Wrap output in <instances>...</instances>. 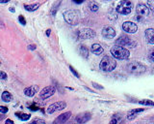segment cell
I'll use <instances>...</instances> for the list:
<instances>
[{
    "label": "cell",
    "instance_id": "obj_18",
    "mask_svg": "<svg viewBox=\"0 0 154 124\" xmlns=\"http://www.w3.org/2000/svg\"><path fill=\"white\" fill-rule=\"evenodd\" d=\"M91 52L94 54H96V55H99V54L103 53L104 49L102 48L99 44H94V45H91Z\"/></svg>",
    "mask_w": 154,
    "mask_h": 124
},
{
    "label": "cell",
    "instance_id": "obj_19",
    "mask_svg": "<svg viewBox=\"0 0 154 124\" xmlns=\"http://www.w3.org/2000/svg\"><path fill=\"white\" fill-rule=\"evenodd\" d=\"M41 4L40 3H34V4H31V5H24V9L28 11V12H34V11L38 10L40 8Z\"/></svg>",
    "mask_w": 154,
    "mask_h": 124
},
{
    "label": "cell",
    "instance_id": "obj_7",
    "mask_svg": "<svg viewBox=\"0 0 154 124\" xmlns=\"http://www.w3.org/2000/svg\"><path fill=\"white\" fill-rule=\"evenodd\" d=\"M95 32L91 28H83L78 31V39L85 40V39H91L95 37Z\"/></svg>",
    "mask_w": 154,
    "mask_h": 124
},
{
    "label": "cell",
    "instance_id": "obj_13",
    "mask_svg": "<svg viewBox=\"0 0 154 124\" xmlns=\"http://www.w3.org/2000/svg\"><path fill=\"white\" fill-rule=\"evenodd\" d=\"M91 118V112H81V114L77 115L75 119H76L77 123L83 124V123L88 122Z\"/></svg>",
    "mask_w": 154,
    "mask_h": 124
},
{
    "label": "cell",
    "instance_id": "obj_2",
    "mask_svg": "<svg viewBox=\"0 0 154 124\" xmlns=\"http://www.w3.org/2000/svg\"><path fill=\"white\" fill-rule=\"evenodd\" d=\"M64 19L68 24L75 25L80 20V12L77 10H68L64 12Z\"/></svg>",
    "mask_w": 154,
    "mask_h": 124
},
{
    "label": "cell",
    "instance_id": "obj_30",
    "mask_svg": "<svg viewBox=\"0 0 154 124\" xmlns=\"http://www.w3.org/2000/svg\"><path fill=\"white\" fill-rule=\"evenodd\" d=\"M0 112L3 115H5L8 112V108L5 107V106H0Z\"/></svg>",
    "mask_w": 154,
    "mask_h": 124
},
{
    "label": "cell",
    "instance_id": "obj_37",
    "mask_svg": "<svg viewBox=\"0 0 154 124\" xmlns=\"http://www.w3.org/2000/svg\"><path fill=\"white\" fill-rule=\"evenodd\" d=\"M5 124H14V121L12 119H7L5 121Z\"/></svg>",
    "mask_w": 154,
    "mask_h": 124
},
{
    "label": "cell",
    "instance_id": "obj_34",
    "mask_svg": "<svg viewBox=\"0 0 154 124\" xmlns=\"http://www.w3.org/2000/svg\"><path fill=\"white\" fill-rule=\"evenodd\" d=\"M118 123H119L118 119L114 117V118H113V119L111 120V121H110V123H109V124H118Z\"/></svg>",
    "mask_w": 154,
    "mask_h": 124
},
{
    "label": "cell",
    "instance_id": "obj_23",
    "mask_svg": "<svg viewBox=\"0 0 154 124\" xmlns=\"http://www.w3.org/2000/svg\"><path fill=\"white\" fill-rule=\"evenodd\" d=\"M89 8H90V10L91 11V12H97L98 9H99V5H98L97 2L91 1V2H90V4H89Z\"/></svg>",
    "mask_w": 154,
    "mask_h": 124
},
{
    "label": "cell",
    "instance_id": "obj_29",
    "mask_svg": "<svg viewBox=\"0 0 154 124\" xmlns=\"http://www.w3.org/2000/svg\"><path fill=\"white\" fill-rule=\"evenodd\" d=\"M18 21H19V23L22 24V25L26 24V20H25V18L22 16V15H20V16L18 17Z\"/></svg>",
    "mask_w": 154,
    "mask_h": 124
},
{
    "label": "cell",
    "instance_id": "obj_39",
    "mask_svg": "<svg viewBox=\"0 0 154 124\" xmlns=\"http://www.w3.org/2000/svg\"><path fill=\"white\" fill-rule=\"evenodd\" d=\"M93 85H94V86L97 87V88H99V89H102V88H103V87H102V86H98L99 85H97V83H94V82H93Z\"/></svg>",
    "mask_w": 154,
    "mask_h": 124
},
{
    "label": "cell",
    "instance_id": "obj_42",
    "mask_svg": "<svg viewBox=\"0 0 154 124\" xmlns=\"http://www.w3.org/2000/svg\"><path fill=\"white\" fill-rule=\"evenodd\" d=\"M50 31H51L50 29H47V30H46V35H47V36L50 35Z\"/></svg>",
    "mask_w": 154,
    "mask_h": 124
},
{
    "label": "cell",
    "instance_id": "obj_4",
    "mask_svg": "<svg viewBox=\"0 0 154 124\" xmlns=\"http://www.w3.org/2000/svg\"><path fill=\"white\" fill-rule=\"evenodd\" d=\"M125 68H126L127 72H129L131 74H134V75H141L146 71V67L145 65L138 61L130 62V63H128L126 65Z\"/></svg>",
    "mask_w": 154,
    "mask_h": 124
},
{
    "label": "cell",
    "instance_id": "obj_20",
    "mask_svg": "<svg viewBox=\"0 0 154 124\" xmlns=\"http://www.w3.org/2000/svg\"><path fill=\"white\" fill-rule=\"evenodd\" d=\"M79 53L81 54V56H83L84 58H88L89 57V50L86 46H80L79 47Z\"/></svg>",
    "mask_w": 154,
    "mask_h": 124
},
{
    "label": "cell",
    "instance_id": "obj_28",
    "mask_svg": "<svg viewBox=\"0 0 154 124\" xmlns=\"http://www.w3.org/2000/svg\"><path fill=\"white\" fill-rule=\"evenodd\" d=\"M148 8L154 13V0H148Z\"/></svg>",
    "mask_w": 154,
    "mask_h": 124
},
{
    "label": "cell",
    "instance_id": "obj_38",
    "mask_svg": "<svg viewBox=\"0 0 154 124\" xmlns=\"http://www.w3.org/2000/svg\"><path fill=\"white\" fill-rule=\"evenodd\" d=\"M73 1H74L76 4H81V3H83L85 0H73Z\"/></svg>",
    "mask_w": 154,
    "mask_h": 124
},
{
    "label": "cell",
    "instance_id": "obj_35",
    "mask_svg": "<svg viewBox=\"0 0 154 124\" xmlns=\"http://www.w3.org/2000/svg\"><path fill=\"white\" fill-rule=\"evenodd\" d=\"M5 27V25H4V21H3V20L0 18V29H2V28H4Z\"/></svg>",
    "mask_w": 154,
    "mask_h": 124
},
{
    "label": "cell",
    "instance_id": "obj_14",
    "mask_svg": "<svg viewBox=\"0 0 154 124\" xmlns=\"http://www.w3.org/2000/svg\"><path fill=\"white\" fill-rule=\"evenodd\" d=\"M71 112H64V114L60 115L56 119L54 120V124H64V123L67 122L69 118H71Z\"/></svg>",
    "mask_w": 154,
    "mask_h": 124
},
{
    "label": "cell",
    "instance_id": "obj_36",
    "mask_svg": "<svg viewBox=\"0 0 154 124\" xmlns=\"http://www.w3.org/2000/svg\"><path fill=\"white\" fill-rule=\"evenodd\" d=\"M28 50H36V46H35V45H30V46H28Z\"/></svg>",
    "mask_w": 154,
    "mask_h": 124
},
{
    "label": "cell",
    "instance_id": "obj_26",
    "mask_svg": "<svg viewBox=\"0 0 154 124\" xmlns=\"http://www.w3.org/2000/svg\"><path fill=\"white\" fill-rule=\"evenodd\" d=\"M148 59L150 62L154 63V49H151L148 52Z\"/></svg>",
    "mask_w": 154,
    "mask_h": 124
},
{
    "label": "cell",
    "instance_id": "obj_32",
    "mask_svg": "<svg viewBox=\"0 0 154 124\" xmlns=\"http://www.w3.org/2000/svg\"><path fill=\"white\" fill-rule=\"evenodd\" d=\"M28 109H29L30 111H38L40 108L37 107V106H35V105H31V106H29Z\"/></svg>",
    "mask_w": 154,
    "mask_h": 124
},
{
    "label": "cell",
    "instance_id": "obj_8",
    "mask_svg": "<svg viewBox=\"0 0 154 124\" xmlns=\"http://www.w3.org/2000/svg\"><path fill=\"white\" fill-rule=\"evenodd\" d=\"M116 45L120 47H130L133 48V44L131 42V39L127 35H120L119 37L116 40Z\"/></svg>",
    "mask_w": 154,
    "mask_h": 124
},
{
    "label": "cell",
    "instance_id": "obj_17",
    "mask_svg": "<svg viewBox=\"0 0 154 124\" xmlns=\"http://www.w3.org/2000/svg\"><path fill=\"white\" fill-rule=\"evenodd\" d=\"M145 110L144 109H133L132 111H130L127 114V116H126V118L128 120H133L136 116H138L139 114H141L142 112H144Z\"/></svg>",
    "mask_w": 154,
    "mask_h": 124
},
{
    "label": "cell",
    "instance_id": "obj_6",
    "mask_svg": "<svg viewBox=\"0 0 154 124\" xmlns=\"http://www.w3.org/2000/svg\"><path fill=\"white\" fill-rule=\"evenodd\" d=\"M65 107H67V103H65V101H59V102H56V103L51 104L49 107L46 109V112L49 115H52L56 112L64 110V109H65Z\"/></svg>",
    "mask_w": 154,
    "mask_h": 124
},
{
    "label": "cell",
    "instance_id": "obj_11",
    "mask_svg": "<svg viewBox=\"0 0 154 124\" xmlns=\"http://www.w3.org/2000/svg\"><path fill=\"white\" fill-rule=\"evenodd\" d=\"M55 92H56V88H55L54 86H46L41 91L40 97H41L42 99H47V98L54 95Z\"/></svg>",
    "mask_w": 154,
    "mask_h": 124
},
{
    "label": "cell",
    "instance_id": "obj_21",
    "mask_svg": "<svg viewBox=\"0 0 154 124\" xmlns=\"http://www.w3.org/2000/svg\"><path fill=\"white\" fill-rule=\"evenodd\" d=\"M1 98H2L3 101L6 102V103H9V102L12 101L13 96H12V94H11V93L9 92V91H4V92L2 93Z\"/></svg>",
    "mask_w": 154,
    "mask_h": 124
},
{
    "label": "cell",
    "instance_id": "obj_16",
    "mask_svg": "<svg viewBox=\"0 0 154 124\" xmlns=\"http://www.w3.org/2000/svg\"><path fill=\"white\" fill-rule=\"evenodd\" d=\"M145 39L148 43L151 44V45H154V28H148L145 30Z\"/></svg>",
    "mask_w": 154,
    "mask_h": 124
},
{
    "label": "cell",
    "instance_id": "obj_41",
    "mask_svg": "<svg viewBox=\"0 0 154 124\" xmlns=\"http://www.w3.org/2000/svg\"><path fill=\"white\" fill-rule=\"evenodd\" d=\"M9 10H10V12H12V13H14V12H16V10H14V9L13 8V7H10Z\"/></svg>",
    "mask_w": 154,
    "mask_h": 124
},
{
    "label": "cell",
    "instance_id": "obj_33",
    "mask_svg": "<svg viewBox=\"0 0 154 124\" xmlns=\"http://www.w3.org/2000/svg\"><path fill=\"white\" fill-rule=\"evenodd\" d=\"M0 79H2V80H6L7 79V74L5 72L0 71Z\"/></svg>",
    "mask_w": 154,
    "mask_h": 124
},
{
    "label": "cell",
    "instance_id": "obj_31",
    "mask_svg": "<svg viewBox=\"0 0 154 124\" xmlns=\"http://www.w3.org/2000/svg\"><path fill=\"white\" fill-rule=\"evenodd\" d=\"M69 69H71V71L72 72V74H73V75H74L75 77H77V78H79V77H80L79 73H77V72H76V70H75L74 68H73L72 66H69Z\"/></svg>",
    "mask_w": 154,
    "mask_h": 124
},
{
    "label": "cell",
    "instance_id": "obj_24",
    "mask_svg": "<svg viewBox=\"0 0 154 124\" xmlns=\"http://www.w3.org/2000/svg\"><path fill=\"white\" fill-rule=\"evenodd\" d=\"M61 5V0L60 1H58L56 4H55L53 7H52V9H51V16H55V15H56V13H57V11H58V9H59V6Z\"/></svg>",
    "mask_w": 154,
    "mask_h": 124
},
{
    "label": "cell",
    "instance_id": "obj_1",
    "mask_svg": "<svg viewBox=\"0 0 154 124\" xmlns=\"http://www.w3.org/2000/svg\"><path fill=\"white\" fill-rule=\"evenodd\" d=\"M111 54L113 55V57L117 58V59L124 60L129 57L130 53H129V50L125 48H123V47L115 46L111 49Z\"/></svg>",
    "mask_w": 154,
    "mask_h": 124
},
{
    "label": "cell",
    "instance_id": "obj_10",
    "mask_svg": "<svg viewBox=\"0 0 154 124\" xmlns=\"http://www.w3.org/2000/svg\"><path fill=\"white\" fill-rule=\"evenodd\" d=\"M122 29L123 31H125L126 33H136L138 30V25L136 23H132V21H124L122 23Z\"/></svg>",
    "mask_w": 154,
    "mask_h": 124
},
{
    "label": "cell",
    "instance_id": "obj_40",
    "mask_svg": "<svg viewBox=\"0 0 154 124\" xmlns=\"http://www.w3.org/2000/svg\"><path fill=\"white\" fill-rule=\"evenodd\" d=\"M8 2H10V0H0V3H2V4H5V3Z\"/></svg>",
    "mask_w": 154,
    "mask_h": 124
},
{
    "label": "cell",
    "instance_id": "obj_27",
    "mask_svg": "<svg viewBox=\"0 0 154 124\" xmlns=\"http://www.w3.org/2000/svg\"><path fill=\"white\" fill-rule=\"evenodd\" d=\"M29 124H45V121L43 119L37 118V119H34L31 123H29Z\"/></svg>",
    "mask_w": 154,
    "mask_h": 124
},
{
    "label": "cell",
    "instance_id": "obj_12",
    "mask_svg": "<svg viewBox=\"0 0 154 124\" xmlns=\"http://www.w3.org/2000/svg\"><path fill=\"white\" fill-rule=\"evenodd\" d=\"M101 34L105 39H113L116 37V30L112 26H106L102 29Z\"/></svg>",
    "mask_w": 154,
    "mask_h": 124
},
{
    "label": "cell",
    "instance_id": "obj_3",
    "mask_svg": "<svg viewBox=\"0 0 154 124\" xmlns=\"http://www.w3.org/2000/svg\"><path fill=\"white\" fill-rule=\"evenodd\" d=\"M117 66V62L111 56H104L99 63L100 70L104 72H112Z\"/></svg>",
    "mask_w": 154,
    "mask_h": 124
},
{
    "label": "cell",
    "instance_id": "obj_43",
    "mask_svg": "<svg viewBox=\"0 0 154 124\" xmlns=\"http://www.w3.org/2000/svg\"><path fill=\"white\" fill-rule=\"evenodd\" d=\"M3 118H4V115H3V114H2V115L0 114V120H2Z\"/></svg>",
    "mask_w": 154,
    "mask_h": 124
},
{
    "label": "cell",
    "instance_id": "obj_22",
    "mask_svg": "<svg viewBox=\"0 0 154 124\" xmlns=\"http://www.w3.org/2000/svg\"><path fill=\"white\" fill-rule=\"evenodd\" d=\"M16 115L17 116L20 120H23V121H26L29 118L31 117L30 115L28 114H24V112H16Z\"/></svg>",
    "mask_w": 154,
    "mask_h": 124
},
{
    "label": "cell",
    "instance_id": "obj_25",
    "mask_svg": "<svg viewBox=\"0 0 154 124\" xmlns=\"http://www.w3.org/2000/svg\"><path fill=\"white\" fill-rule=\"evenodd\" d=\"M140 104L142 105H145V106H151V107H153L154 106V102L151 101V100H146V99H144V100H141L140 102H139Z\"/></svg>",
    "mask_w": 154,
    "mask_h": 124
},
{
    "label": "cell",
    "instance_id": "obj_9",
    "mask_svg": "<svg viewBox=\"0 0 154 124\" xmlns=\"http://www.w3.org/2000/svg\"><path fill=\"white\" fill-rule=\"evenodd\" d=\"M136 13L139 17L146 18L149 16V8L144 3H139L136 7Z\"/></svg>",
    "mask_w": 154,
    "mask_h": 124
},
{
    "label": "cell",
    "instance_id": "obj_5",
    "mask_svg": "<svg viewBox=\"0 0 154 124\" xmlns=\"http://www.w3.org/2000/svg\"><path fill=\"white\" fill-rule=\"evenodd\" d=\"M133 8V4L129 0H120L117 6V12L122 15H129Z\"/></svg>",
    "mask_w": 154,
    "mask_h": 124
},
{
    "label": "cell",
    "instance_id": "obj_15",
    "mask_svg": "<svg viewBox=\"0 0 154 124\" xmlns=\"http://www.w3.org/2000/svg\"><path fill=\"white\" fill-rule=\"evenodd\" d=\"M38 90H39L38 85H31L24 89V94L27 97H33L37 92H38Z\"/></svg>",
    "mask_w": 154,
    "mask_h": 124
}]
</instances>
